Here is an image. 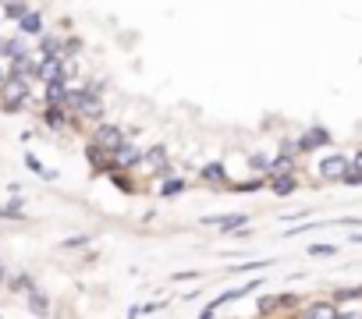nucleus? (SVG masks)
Masks as SVG:
<instances>
[{
    "instance_id": "f257e3e1",
    "label": "nucleus",
    "mask_w": 362,
    "mask_h": 319,
    "mask_svg": "<svg viewBox=\"0 0 362 319\" xmlns=\"http://www.w3.org/2000/svg\"><path fill=\"white\" fill-rule=\"evenodd\" d=\"M4 99H8V111H18L22 99H29V78H25V75H8V82H4Z\"/></svg>"
},
{
    "instance_id": "f03ea898",
    "label": "nucleus",
    "mask_w": 362,
    "mask_h": 319,
    "mask_svg": "<svg viewBox=\"0 0 362 319\" xmlns=\"http://www.w3.org/2000/svg\"><path fill=\"white\" fill-rule=\"evenodd\" d=\"M348 171H351V167H348V160H344V156H327L323 164H320V174H323L327 181H344V178H348Z\"/></svg>"
},
{
    "instance_id": "7ed1b4c3",
    "label": "nucleus",
    "mask_w": 362,
    "mask_h": 319,
    "mask_svg": "<svg viewBox=\"0 0 362 319\" xmlns=\"http://www.w3.org/2000/svg\"><path fill=\"white\" fill-rule=\"evenodd\" d=\"M252 288H256V281H249V284H242V288H231V291H224V295H221L217 302H210V305L202 309V316H214V312H217L221 305H231V302H238V298H242V295H249Z\"/></svg>"
},
{
    "instance_id": "20e7f679",
    "label": "nucleus",
    "mask_w": 362,
    "mask_h": 319,
    "mask_svg": "<svg viewBox=\"0 0 362 319\" xmlns=\"http://www.w3.org/2000/svg\"><path fill=\"white\" fill-rule=\"evenodd\" d=\"M64 75H68V68L61 64L57 53H50V57H43V61H39V78L54 82V78H64Z\"/></svg>"
},
{
    "instance_id": "39448f33",
    "label": "nucleus",
    "mask_w": 362,
    "mask_h": 319,
    "mask_svg": "<svg viewBox=\"0 0 362 319\" xmlns=\"http://www.w3.org/2000/svg\"><path fill=\"white\" fill-rule=\"evenodd\" d=\"M96 146H99V149H111V153H114L118 146H125V135H121L118 128H111V125H103V128L96 132Z\"/></svg>"
},
{
    "instance_id": "423d86ee",
    "label": "nucleus",
    "mask_w": 362,
    "mask_h": 319,
    "mask_svg": "<svg viewBox=\"0 0 362 319\" xmlns=\"http://www.w3.org/2000/svg\"><path fill=\"white\" fill-rule=\"evenodd\" d=\"M64 99H68V85H64V78H54V82L46 85V103L50 106H61Z\"/></svg>"
},
{
    "instance_id": "0eeeda50",
    "label": "nucleus",
    "mask_w": 362,
    "mask_h": 319,
    "mask_svg": "<svg viewBox=\"0 0 362 319\" xmlns=\"http://www.w3.org/2000/svg\"><path fill=\"white\" fill-rule=\"evenodd\" d=\"M135 160H139V153L132 146H118L114 149V164H135Z\"/></svg>"
},
{
    "instance_id": "6e6552de",
    "label": "nucleus",
    "mask_w": 362,
    "mask_h": 319,
    "mask_svg": "<svg viewBox=\"0 0 362 319\" xmlns=\"http://www.w3.org/2000/svg\"><path fill=\"white\" fill-rule=\"evenodd\" d=\"M39 29H43V18L36 11H25L22 15V32H39Z\"/></svg>"
},
{
    "instance_id": "1a4fd4ad",
    "label": "nucleus",
    "mask_w": 362,
    "mask_h": 319,
    "mask_svg": "<svg viewBox=\"0 0 362 319\" xmlns=\"http://www.w3.org/2000/svg\"><path fill=\"white\" fill-rule=\"evenodd\" d=\"M274 192H277V195H291V192H295V181H291L288 174H284V178H274Z\"/></svg>"
},
{
    "instance_id": "9d476101",
    "label": "nucleus",
    "mask_w": 362,
    "mask_h": 319,
    "mask_svg": "<svg viewBox=\"0 0 362 319\" xmlns=\"http://www.w3.org/2000/svg\"><path fill=\"white\" fill-rule=\"evenodd\" d=\"M344 181H348V185H362V153L355 156V167L348 171V178H344Z\"/></svg>"
},
{
    "instance_id": "9b49d317",
    "label": "nucleus",
    "mask_w": 362,
    "mask_h": 319,
    "mask_svg": "<svg viewBox=\"0 0 362 319\" xmlns=\"http://www.w3.org/2000/svg\"><path fill=\"white\" fill-rule=\"evenodd\" d=\"M46 125L50 128H64V114L57 111V106H50V111H46Z\"/></svg>"
},
{
    "instance_id": "f8f14e48",
    "label": "nucleus",
    "mask_w": 362,
    "mask_h": 319,
    "mask_svg": "<svg viewBox=\"0 0 362 319\" xmlns=\"http://www.w3.org/2000/svg\"><path fill=\"white\" fill-rule=\"evenodd\" d=\"M25 164H29V171H36V174H43V178H54V171H46L36 156H25Z\"/></svg>"
},
{
    "instance_id": "ddd939ff",
    "label": "nucleus",
    "mask_w": 362,
    "mask_h": 319,
    "mask_svg": "<svg viewBox=\"0 0 362 319\" xmlns=\"http://www.w3.org/2000/svg\"><path fill=\"white\" fill-rule=\"evenodd\" d=\"M29 305H32V312H46V298H43L39 291H32V295H29Z\"/></svg>"
},
{
    "instance_id": "4468645a",
    "label": "nucleus",
    "mask_w": 362,
    "mask_h": 319,
    "mask_svg": "<svg viewBox=\"0 0 362 319\" xmlns=\"http://www.w3.org/2000/svg\"><path fill=\"white\" fill-rule=\"evenodd\" d=\"M202 178H210V181H221V178H224V167H221V164H210V167L202 171Z\"/></svg>"
},
{
    "instance_id": "2eb2a0df",
    "label": "nucleus",
    "mask_w": 362,
    "mask_h": 319,
    "mask_svg": "<svg viewBox=\"0 0 362 319\" xmlns=\"http://www.w3.org/2000/svg\"><path fill=\"white\" fill-rule=\"evenodd\" d=\"M4 11H8V18H18V22H22V15H25V4H18V0H11V4H8Z\"/></svg>"
},
{
    "instance_id": "dca6fc26",
    "label": "nucleus",
    "mask_w": 362,
    "mask_h": 319,
    "mask_svg": "<svg viewBox=\"0 0 362 319\" xmlns=\"http://www.w3.org/2000/svg\"><path fill=\"white\" fill-rule=\"evenodd\" d=\"M4 217H22V199H11L4 206Z\"/></svg>"
},
{
    "instance_id": "f3484780",
    "label": "nucleus",
    "mask_w": 362,
    "mask_h": 319,
    "mask_svg": "<svg viewBox=\"0 0 362 319\" xmlns=\"http://www.w3.org/2000/svg\"><path fill=\"white\" fill-rule=\"evenodd\" d=\"M334 245H309V255H334Z\"/></svg>"
},
{
    "instance_id": "a211bd4d",
    "label": "nucleus",
    "mask_w": 362,
    "mask_h": 319,
    "mask_svg": "<svg viewBox=\"0 0 362 319\" xmlns=\"http://www.w3.org/2000/svg\"><path fill=\"white\" fill-rule=\"evenodd\" d=\"M323 139H327L323 132H313V135H305V139H302V146H320Z\"/></svg>"
},
{
    "instance_id": "6ab92c4d",
    "label": "nucleus",
    "mask_w": 362,
    "mask_h": 319,
    "mask_svg": "<svg viewBox=\"0 0 362 319\" xmlns=\"http://www.w3.org/2000/svg\"><path fill=\"white\" fill-rule=\"evenodd\" d=\"M309 316H334L330 305H309Z\"/></svg>"
},
{
    "instance_id": "aec40b11",
    "label": "nucleus",
    "mask_w": 362,
    "mask_h": 319,
    "mask_svg": "<svg viewBox=\"0 0 362 319\" xmlns=\"http://www.w3.org/2000/svg\"><path fill=\"white\" fill-rule=\"evenodd\" d=\"M181 188H185V185H181V181H167V185H164V188H160V192H164V195H178V192H181Z\"/></svg>"
},
{
    "instance_id": "412c9836",
    "label": "nucleus",
    "mask_w": 362,
    "mask_h": 319,
    "mask_svg": "<svg viewBox=\"0 0 362 319\" xmlns=\"http://www.w3.org/2000/svg\"><path fill=\"white\" fill-rule=\"evenodd\" d=\"M291 167V160L288 156H281V160H274V171H288Z\"/></svg>"
},
{
    "instance_id": "4be33fe9",
    "label": "nucleus",
    "mask_w": 362,
    "mask_h": 319,
    "mask_svg": "<svg viewBox=\"0 0 362 319\" xmlns=\"http://www.w3.org/2000/svg\"><path fill=\"white\" fill-rule=\"evenodd\" d=\"M8 75H11V71H4V64H0V85H4V82H8Z\"/></svg>"
},
{
    "instance_id": "5701e85b",
    "label": "nucleus",
    "mask_w": 362,
    "mask_h": 319,
    "mask_svg": "<svg viewBox=\"0 0 362 319\" xmlns=\"http://www.w3.org/2000/svg\"><path fill=\"white\" fill-rule=\"evenodd\" d=\"M0 281H8V270H4V266H0Z\"/></svg>"
},
{
    "instance_id": "b1692460",
    "label": "nucleus",
    "mask_w": 362,
    "mask_h": 319,
    "mask_svg": "<svg viewBox=\"0 0 362 319\" xmlns=\"http://www.w3.org/2000/svg\"><path fill=\"white\" fill-rule=\"evenodd\" d=\"M0 217H4V206H0Z\"/></svg>"
}]
</instances>
